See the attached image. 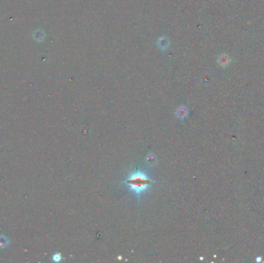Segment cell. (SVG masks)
<instances>
[{"instance_id": "cell-1", "label": "cell", "mask_w": 264, "mask_h": 263, "mask_svg": "<svg viewBox=\"0 0 264 263\" xmlns=\"http://www.w3.org/2000/svg\"><path fill=\"white\" fill-rule=\"evenodd\" d=\"M153 183L154 181L152 178L147 174L141 171L139 168L133 173H130L124 181L129 191L134 194L137 199L140 198L141 195L145 193L152 186Z\"/></svg>"}, {"instance_id": "cell-2", "label": "cell", "mask_w": 264, "mask_h": 263, "mask_svg": "<svg viewBox=\"0 0 264 263\" xmlns=\"http://www.w3.org/2000/svg\"><path fill=\"white\" fill-rule=\"evenodd\" d=\"M157 45L160 49H161V50H165L169 46V40L166 37H164V36H162V37H160L159 39H157Z\"/></svg>"}, {"instance_id": "cell-3", "label": "cell", "mask_w": 264, "mask_h": 263, "mask_svg": "<svg viewBox=\"0 0 264 263\" xmlns=\"http://www.w3.org/2000/svg\"><path fill=\"white\" fill-rule=\"evenodd\" d=\"M175 114L178 118L183 120V119H184L187 116H188V110H187V109L184 107H180L176 110Z\"/></svg>"}, {"instance_id": "cell-4", "label": "cell", "mask_w": 264, "mask_h": 263, "mask_svg": "<svg viewBox=\"0 0 264 263\" xmlns=\"http://www.w3.org/2000/svg\"><path fill=\"white\" fill-rule=\"evenodd\" d=\"M145 161H146V163H147V165H148L151 166V165H155L156 162H157V158H156V157L154 156L153 154H149V155H147V157H146Z\"/></svg>"}, {"instance_id": "cell-5", "label": "cell", "mask_w": 264, "mask_h": 263, "mask_svg": "<svg viewBox=\"0 0 264 263\" xmlns=\"http://www.w3.org/2000/svg\"><path fill=\"white\" fill-rule=\"evenodd\" d=\"M8 243V240L7 238L3 237V238H2L0 237V247H1V248H4V247H5Z\"/></svg>"}, {"instance_id": "cell-6", "label": "cell", "mask_w": 264, "mask_h": 263, "mask_svg": "<svg viewBox=\"0 0 264 263\" xmlns=\"http://www.w3.org/2000/svg\"><path fill=\"white\" fill-rule=\"evenodd\" d=\"M61 258H62V257H61V255L59 253H56V254H55L52 256V259H53L54 261H59L61 260Z\"/></svg>"}]
</instances>
